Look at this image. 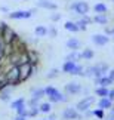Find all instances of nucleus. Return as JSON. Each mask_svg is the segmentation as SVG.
<instances>
[{"label":"nucleus","instance_id":"11","mask_svg":"<svg viewBox=\"0 0 114 120\" xmlns=\"http://www.w3.org/2000/svg\"><path fill=\"white\" fill-rule=\"evenodd\" d=\"M92 41L96 46H105V45H108V41H110V37H108L107 34H93Z\"/></svg>","mask_w":114,"mask_h":120},{"label":"nucleus","instance_id":"40","mask_svg":"<svg viewBox=\"0 0 114 120\" xmlns=\"http://www.w3.org/2000/svg\"><path fill=\"white\" fill-rule=\"evenodd\" d=\"M105 34H107V36H110V34H113V30H111V28H108L107 25H105Z\"/></svg>","mask_w":114,"mask_h":120},{"label":"nucleus","instance_id":"17","mask_svg":"<svg viewBox=\"0 0 114 120\" xmlns=\"http://www.w3.org/2000/svg\"><path fill=\"white\" fill-rule=\"evenodd\" d=\"M81 52H79V50H71L70 53L67 55V58H65V61H73V62H79L81 61Z\"/></svg>","mask_w":114,"mask_h":120},{"label":"nucleus","instance_id":"37","mask_svg":"<svg viewBox=\"0 0 114 120\" xmlns=\"http://www.w3.org/2000/svg\"><path fill=\"white\" fill-rule=\"evenodd\" d=\"M89 87H81V94H83V95H86V96H88L89 95Z\"/></svg>","mask_w":114,"mask_h":120},{"label":"nucleus","instance_id":"24","mask_svg":"<svg viewBox=\"0 0 114 120\" xmlns=\"http://www.w3.org/2000/svg\"><path fill=\"white\" fill-rule=\"evenodd\" d=\"M76 64H77V62H73V61H65V62H64V65H62V71H64V73H67V74H71V71L74 70Z\"/></svg>","mask_w":114,"mask_h":120},{"label":"nucleus","instance_id":"36","mask_svg":"<svg viewBox=\"0 0 114 120\" xmlns=\"http://www.w3.org/2000/svg\"><path fill=\"white\" fill-rule=\"evenodd\" d=\"M108 98L114 102V89H110V92H108Z\"/></svg>","mask_w":114,"mask_h":120},{"label":"nucleus","instance_id":"30","mask_svg":"<svg viewBox=\"0 0 114 120\" xmlns=\"http://www.w3.org/2000/svg\"><path fill=\"white\" fill-rule=\"evenodd\" d=\"M93 116L96 117V119H101V120H102V119H105V114H104V110H102V108H99V107L93 110Z\"/></svg>","mask_w":114,"mask_h":120},{"label":"nucleus","instance_id":"15","mask_svg":"<svg viewBox=\"0 0 114 120\" xmlns=\"http://www.w3.org/2000/svg\"><path fill=\"white\" fill-rule=\"evenodd\" d=\"M12 90H13V86H4L2 90H0V99L2 101H9L11 99V94H12Z\"/></svg>","mask_w":114,"mask_h":120},{"label":"nucleus","instance_id":"13","mask_svg":"<svg viewBox=\"0 0 114 120\" xmlns=\"http://www.w3.org/2000/svg\"><path fill=\"white\" fill-rule=\"evenodd\" d=\"M95 24H98V25H104L105 27L108 24V15L107 13H95V16L92 18Z\"/></svg>","mask_w":114,"mask_h":120},{"label":"nucleus","instance_id":"1","mask_svg":"<svg viewBox=\"0 0 114 120\" xmlns=\"http://www.w3.org/2000/svg\"><path fill=\"white\" fill-rule=\"evenodd\" d=\"M44 92H46V96L49 98V102L51 104H58V102H67L68 101V96L67 95H62L56 87L53 86H48L44 87Z\"/></svg>","mask_w":114,"mask_h":120},{"label":"nucleus","instance_id":"6","mask_svg":"<svg viewBox=\"0 0 114 120\" xmlns=\"http://www.w3.org/2000/svg\"><path fill=\"white\" fill-rule=\"evenodd\" d=\"M95 102V96H92V95H88V96H85L81 101H79L77 102V105H76V110L79 113H85L86 110H89L90 108V105H92Z\"/></svg>","mask_w":114,"mask_h":120},{"label":"nucleus","instance_id":"33","mask_svg":"<svg viewBox=\"0 0 114 120\" xmlns=\"http://www.w3.org/2000/svg\"><path fill=\"white\" fill-rule=\"evenodd\" d=\"M39 114V107H30L28 111V117H36Z\"/></svg>","mask_w":114,"mask_h":120},{"label":"nucleus","instance_id":"21","mask_svg":"<svg viewBox=\"0 0 114 120\" xmlns=\"http://www.w3.org/2000/svg\"><path fill=\"white\" fill-rule=\"evenodd\" d=\"M34 34H36V37H46V36H48V27L37 25L34 28Z\"/></svg>","mask_w":114,"mask_h":120},{"label":"nucleus","instance_id":"43","mask_svg":"<svg viewBox=\"0 0 114 120\" xmlns=\"http://www.w3.org/2000/svg\"><path fill=\"white\" fill-rule=\"evenodd\" d=\"M105 120H114V114H110V116H108Z\"/></svg>","mask_w":114,"mask_h":120},{"label":"nucleus","instance_id":"4","mask_svg":"<svg viewBox=\"0 0 114 120\" xmlns=\"http://www.w3.org/2000/svg\"><path fill=\"white\" fill-rule=\"evenodd\" d=\"M37 12V9H28V11H15V12H11L9 13V18L11 19H28Z\"/></svg>","mask_w":114,"mask_h":120},{"label":"nucleus","instance_id":"5","mask_svg":"<svg viewBox=\"0 0 114 120\" xmlns=\"http://www.w3.org/2000/svg\"><path fill=\"white\" fill-rule=\"evenodd\" d=\"M19 79H21V83L25 82L28 77L34 73V65H31V62H25V64H21L19 67Z\"/></svg>","mask_w":114,"mask_h":120},{"label":"nucleus","instance_id":"8","mask_svg":"<svg viewBox=\"0 0 114 120\" xmlns=\"http://www.w3.org/2000/svg\"><path fill=\"white\" fill-rule=\"evenodd\" d=\"M81 86L80 83H77V82H70V83H67L65 85V92L68 95H77V94H80L81 92Z\"/></svg>","mask_w":114,"mask_h":120},{"label":"nucleus","instance_id":"9","mask_svg":"<svg viewBox=\"0 0 114 120\" xmlns=\"http://www.w3.org/2000/svg\"><path fill=\"white\" fill-rule=\"evenodd\" d=\"M16 36V33L13 31L9 25H4L3 27V33H2V39L4 43H11V41L13 40V37Z\"/></svg>","mask_w":114,"mask_h":120},{"label":"nucleus","instance_id":"45","mask_svg":"<svg viewBox=\"0 0 114 120\" xmlns=\"http://www.w3.org/2000/svg\"><path fill=\"white\" fill-rule=\"evenodd\" d=\"M113 36H114V28H113Z\"/></svg>","mask_w":114,"mask_h":120},{"label":"nucleus","instance_id":"46","mask_svg":"<svg viewBox=\"0 0 114 120\" xmlns=\"http://www.w3.org/2000/svg\"><path fill=\"white\" fill-rule=\"evenodd\" d=\"M46 120H49V119H46Z\"/></svg>","mask_w":114,"mask_h":120},{"label":"nucleus","instance_id":"25","mask_svg":"<svg viewBox=\"0 0 114 120\" xmlns=\"http://www.w3.org/2000/svg\"><path fill=\"white\" fill-rule=\"evenodd\" d=\"M108 92H110V89H108V87L96 86V89H95V95H98L99 98H104V96H108Z\"/></svg>","mask_w":114,"mask_h":120},{"label":"nucleus","instance_id":"22","mask_svg":"<svg viewBox=\"0 0 114 120\" xmlns=\"http://www.w3.org/2000/svg\"><path fill=\"white\" fill-rule=\"evenodd\" d=\"M93 12L95 13H107L108 12V6L105 3H102V2H99V3H96L93 6Z\"/></svg>","mask_w":114,"mask_h":120},{"label":"nucleus","instance_id":"39","mask_svg":"<svg viewBox=\"0 0 114 120\" xmlns=\"http://www.w3.org/2000/svg\"><path fill=\"white\" fill-rule=\"evenodd\" d=\"M85 116H86V117H92V116H93V111H90V110H86V111H85Z\"/></svg>","mask_w":114,"mask_h":120},{"label":"nucleus","instance_id":"2","mask_svg":"<svg viewBox=\"0 0 114 120\" xmlns=\"http://www.w3.org/2000/svg\"><path fill=\"white\" fill-rule=\"evenodd\" d=\"M6 83L9 86H16L21 83V79H19V68L16 65H12L9 70L6 71Z\"/></svg>","mask_w":114,"mask_h":120},{"label":"nucleus","instance_id":"41","mask_svg":"<svg viewBox=\"0 0 114 120\" xmlns=\"http://www.w3.org/2000/svg\"><path fill=\"white\" fill-rule=\"evenodd\" d=\"M0 12H4V13H7L9 12V9L6 6H0Z\"/></svg>","mask_w":114,"mask_h":120},{"label":"nucleus","instance_id":"34","mask_svg":"<svg viewBox=\"0 0 114 120\" xmlns=\"http://www.w3.org/2000/svg\"><path fill=\"white\" fill-rule=\"evenodd\" d=\"M59 19H61V13H59V12H53L52 15H51V21H53V22H58Z\"/></svg>","mask_w":114,"mask_h":120},{"label":"nucleus","instance_id":"28","mask_svg":"<svg viewBox=\"0 0 114 120\" xmlns=\"http://www.w3.org/2000/svg\"><path fill=\"white\" fill-rule=\"evenodd\" d=\"M83 71H85V68L81 67L80 64H76L74 70L71 71V76H81V77H83Z\"/></svg>","mask_w":114,"mask_h":120},{"label":"nucleus","instance_id":"3","mask_svg":"<svg viewBox=\"0 0 114 120\" xmlns=\"http://www.w3.org/2000/svg\"><path fill=\"white\" fill-rule=\"evenodd\" d=\"M70 11H73L77 15H88L90 11V6L88 2H83V0H77V2H73L70 4Z\"/></svg>","mask_w":114,"mask_h":120},{"label":"nucleus","instance_id":"31","mask_svg":"<svg viewBox=\"0 0 114 120\" xmlns=\"http://www.w3.org/2000/svg\"><path fill=\"white\" fill-rule=\"evenodd\" d=\"M58 76H59V70H58V68H52V70L46 74L48 79H55V77H58Z\"/></svg>","mask_w":114,"mask_h":120},{"label":"nucleus","instance_id":"38","mask_svg":"<svg viewBox=\"0 0 114 120\" xmlns=\"http://www.w3.org/2000/svg\"><path fill=\"white\" fill-rule=\"evenodd\" d=\"M108 77L114 82V68H113V70H108Z\"/></svg>","mask_w":114,"mask_h":120},{"label":"nucleus","instance_id":"19","mask_svg":"<svg viewBox=\"0 0 114 120\" xmlns=\"http://www.w3.org/2000/svg\"><path fill=\"white\" fill-rule=\"evenodd\" d=\"M67 48L70 50H79L80 49V40L76 37H71L67 40Z\"/></svg>","mask_w":114,"mask_h":120},{"label":"nucleus","instance_id":"27","mask_svg":"<svg viewBox=\"0 0 114 120\" xmlns=\"http://www.w3.org/2000/svg\"><path fill=\"white\" fill-rule=\"evenodd\" d=\"M39 111L40 113H46V114H49L52 111V105H51V102H42V104H39Z\"/></svg>","mask_w":114,"mask_h":120},{"label":"nucleus","instance_id":"26","mask_svg":"<svg viewBox=\"0 0 114 120\" xmlns=\"http://www.w3.org/2000/svg\"><path fill=\"white\" fill-rule=\"evenodd\" d=\"M22 107H25V99H24V98H18V99H15V101L11 104V108L15 110V111H16L18 108H22Z\"/></svg>","mask_w":114,"mask_h":120},{"label":"nucleus","instance_id":"7","mask_svg":"<svg viewBox=\"0 0 114 120\" xmlns=\"http://www.w3.org/2000/svg\"><path fill=\"white\" fill-rule=\"evenodd\" d=\"M62 119L64 120H80L81 116H80V113L76 110V107L74 108H73V107H67L62 111Z\"/></svg>","mask_w":114,"mask_h":120},{"label":"nucleus","instance_id":"29","mask_svg":"<svg viewBox=\"0 0 114 120\" xmlns=\"http://www.w3.org/2000/svg\"><path fill=\"white\" fill-rule=\"evenodd\" d=\"M95 65H96V68H98L99 71H102L104 74H107L108 70H110V68H108V65H107L105 62H98V64H95Z\"/></svg>","mask_w":114,"mask_h":120},{"label":"nucleus","instance_id":"42","mask_svg":"<svg viewBox=\"0 0 114 120\" xmlns=\"http://www.w3.org/2000/svg\"><path fill=\"white\" fill-rule=\"evenodd\" d=\"M13 120H27V117H24V116H16Z\"/></svg>","mask_w":114,"mask_h":120},{"label":"nucleus","instance_id":"16","mask_svg":"<svg viewBox=\"0 0 114 120\" xmlns=\"http://www.w3.org/2000/svg\"><path fill=\"white\" fill-rule=\"evenodd\" d=\"M43 96H46V92H44V87H34L33 90H31V98L40 101L43 98Z\"/></svg>","mask_w":114,"mask_h":120},{"label":"nucleus","instance_id":"20","mask_svg":"<svg viewBox=\"0 0 114 120\" xmlns=\"http://www.w3.org/2000/svg\"><path fill=\"white\" fill-rule=\"evenodd\" d=\"M64 28L67 31H70V33H77V31H80L79 25H77L76 21H67L65 24H64Z\"/></svg>","mask_w":114,"mask_h":120},{"label":"nucleus","instance_id":"35","mask_svg":"<svg viewBox=\"0 0 114 120\" xmlns=\"http://www.w3.org/2000/svg\"><path fill=\"white\" fill-rule=\"evenodd\" d=\"M28 105H30V107H39V101L34 99V98H31V99L28 101Z\"/></svg>","mask_w":114,"mask_h":120},{"label":"nucleus","instance_id":"44","mask_svg":"<svg viewBox=\"0 0 114 120\" xmlns=\"http://www.w3.org/2000/svg\"><path fill=\"white\" fill-rule=\"evenodd\" d=\"M110 114H114V107H111V108H110Z\"/></svg>","mask_w":114,"mask_h":120},{"label":"nucleus","instance_id":"32","mask_svg":"<svg viewBox=\"0 0 114 120\" xmlns=\"http://www.w3.org/2000/svg\"><path fill=\"white\" fill-rule=\"evenodd\" d=\"M48 36H51V37H56L58 36V30H56L55 25H51L48 28Z\"/></svg>","mask_w":114,"mask_h":120},{"label":"nucleus","instance_id":"14","mask_svg":"<svg viewBox=\"0 0 114 120\" xmlns=\"http://www.w3.org/2000/svg\"><path fill=\"white\" fill-rule=\"evenodd\" d=\"M113 83H114V82H113L108 76H102V77H96V79H95V85H96V86L108 87V86H111Z\"/></svg>","mask_w":114,"mask_h":120},{"label":"nucleus","instance_id":"23","mask_svg":"<svg viewBox=\"0 0 114 120\" xmlns=\"http://www.w3.org/2000/svg\"><path fill=\"white\" fill-rule=\"evenodd\" d=\"M95 56V52L90 48H85L83 50H81V58L86 59V61H90V59H93Z\"/></svg>","mask_w":114,"mask_h":120},{"label":"nucleus","instance_id":"12","mask_svg":"<svg viewBox=\"0 0 114 120\" xmlns=\"http://www.w3.org/2000/svg\"><path fill=\"white\" fill-rule=\"evenodd\" d=\"M76 22H77V25H79L80 31H86L88 25H89V24H92L93 19H92L90 16H88V15H81V16H80V19H79V21H76Z\"/></svg>","mask_w":114,"mask_h":120},{"label":"nucleus","instance_id":"18","mask_svg":"<svg viewBox=\"0 0 114 120\" xmlns=\"http://www.w3.org/2000/svg\"><path fill=\"white\" fill-rule=\"evenodd\" d=\"M98 107H99V108H102V110H110V108L113 107V101L108 98V96H104V98L99 99Z\"/></svg>","mask_w":114,"mask_h":120},{"label":"nucleus","instance_id":"10","mask_svg":"<svg viewBox=\"0 0 114 120\" xmlns=\"http://www.w3.org/2000/svg\"><path fill=\"white\" fill-rule=\"evenodd\" d=\"M36 6L42 9H48V11H56L58 9V4L55 2H52V0H37Z\"/></svg>","mask_w":114,"mask_h":120}]
</instances>
